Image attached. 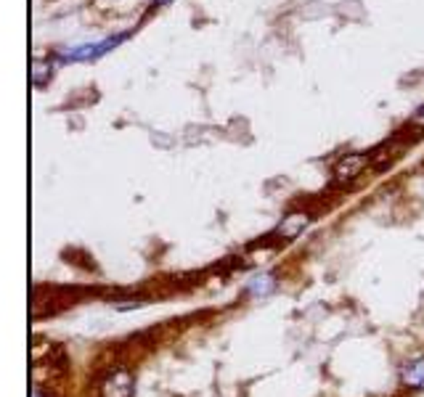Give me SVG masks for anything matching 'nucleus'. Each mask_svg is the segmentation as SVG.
I'll list each match as a JSON object with an SVG mask.
<instances>
[{"instance_id":"1","label":"nucleus","mask_w":424,"mask_h":397,"mask_svg":"<svg viewBox=\"0 0 424 397\" xmlns=\"http://www.w3.org/2000/svg\"><path fill=\"white\" fill-rule=\"evenodd\" d=\"M369 167V157L361 151H350V154H342V157L331 165V181L337 186H350L355 183Z\"/></svg>"},{"instance_id":"2","label":"nucleus","mask_w":424,"mask_h":397,"mask_svg":"<svg viewBox=\"0 0 424 397\" xmlns=\"http://www.w3.org/2000/svg\"><path fill=\"white\" fill-rule=\"evenodd\" d=\"M133 373L125 368H114L101 382V397H133Z\"/></svg>"},{"instance_id":"3","label":"nucleus","mask_w":424,"mask_h":397,"mask_svg":"<svg viewBox=\"0 0 424 397\" xmlns=\"http://www.w3.org/2000/svg\"><path fill=\"white\" fill-rule=\"evenodd\" d=\"M308 225H310V215H308V212H289V215L279 223V228H276V233H273V239L294 241L297 236H303Z\"/></svg>"},{"instance_id":"4","label":"nucleus","mask_w":424,"mask_h":397,"mask_svg":"<svg viewBox=\"0 0 424 397\" xmlns=\"http://www.w3.org/2000/svg\"><path fill=\"white\" fill-rule=\"evenodd\" d=\"M276 289H279V276H276V273H268V270L252 276L249 284H247V294H249V297H271Z\"/></svg>"},{"instance_id":"5","label":"nucleus","mask_w":424,"mask_h":397,"mask_svg":"<svg viewBox=\"0 0 424 397\" xmlns=\"http://www.w3.org/2000/svg\"><path fill=\"white\" fill-rule=\"evenodd\" d=\"M400 382L409 389H424V355H419V358H413V361L403 365Z\"/></svg>"},{"instance_id":"6","label":"nucleus","mask_w":424,"mask_h":397,"mask_svg":"<svg viewBox=\"0 0 424 397\" xmlns=\"http://www.w3.org/2000/svg\"><path fill=\"white\" fill-rule=\"evenodd\" d=\"M411 125H413V127H422V130H424V104L411 114Z\"/></svg>"},{"instance_id":"7","label":"nucleus","mask_w":424,"mask_h":397,"mask_svg":"<svg viewBox=\"0 0 424 397\" xmlns=\"http://www.w3.org/2000/svg\"><path fill=\"white\" fill-rule=\"evenodd\" d=\"M154 3H157V6H165V3H170V0H154Z\"/></svg>"}]
</instances>
